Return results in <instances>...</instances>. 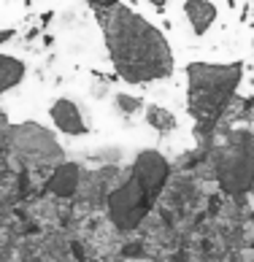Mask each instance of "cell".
I'll return each mask as SVG.
<instances>
[{
  "label": "cell",
  "mask_w": 254,
  "mask_h": 262,
  "mask_svg": "<svg viewBox=\"0 0 254 262\" xmlns=\"http://www.w3.org/2000/svg\"><path fill=\"white\" fill-rule=\"evenodd\" d=\"M184 14L195 35H206L217 22V6L211 0H184Z\"/></svg>",
  "instance_id": "cell-5"
},
{
  "label": "cell",
  "mask_w": 254,
  "mask_h": 262,
  "mask_svg": "<svg viewBox=\"0 0 254 262\" xmlns=\"http://www.w3.org/2000/svg\"><path fill=\"white\" fill-rule=\"evenodd\" d=\"M30 3H33V0H25V6H30Z\"/></svg>",
  "instance_id": "cell-18"
},
{
  "label": "cell",
  "mask_w": 254,
  "mask_h": 262,
  "mask_svg": "<svg viewBox=\"0 0 254 262\" xmlns=\"http://www.w3.org/2000/svg\"><path fill=\"white\" fill-rule=\"evenodd\" d=\"M122 254H124V257H141V254H143V246H141V244H130V246L122 249Z\"/></svg>",
  "instance_id": "cell-12"
},
{
  "label": "cell",
  "mask_w": 254,
  "mask_h": 262,
  "mask_svg": "<svg viewBox=\"0 0 254 262\" xmlns=\"http://www.w3.org/2000/svg\"><path fill=\"white\" fill-rule=\"evenodd\" d=\"M116 105H119V111L122 114H135L138 111V105H141V100L138 98H127V95H116Z\"/></svg>",
  "instance_id": "cell-10"
},
{
  "label": "cell",
  "mask_w": 254,
  "mask_h": 262,
  "mask_svg": "<svg viewBox=\"0 0 254 262\" xmlns=\"http://www.w3.org/2000/svg\"><path fill=\"white\" fill-rule=\"evenodd\" d=\"M149 3H152L154 8H160V11H162V8H165V3H168V0H149Z\"/></svg>",
  "instance_id": "cell-16"
},
{
  "label": "cell",
  "mask_w": 254,
  "mask_h": 262,
  "mask_svg": "<svg viewBox=\"0 0 254 262\" xmlns=\"http://www.w3.org/2000/svg\"><path fill=\"white\" fill-rule=\"evenodd\" d=\"M227 6H230V8H236V0H227Z\"/></svg>",
  "instance_id": "cell-17"
},
{
  "label": "cell",
  "mask_w": 254,
  "mask_h": 262,
  "mask_svg": "<svg viewBox=\"0 0 254 262\" xmlns=\"http://www.w3.org/2000/svg\"><path fill=\"white\" fill-rule=\"evenodd\" d=\"M11 38H14V30H0V46L6 41H11Z\"/></svg>",
  "instance_id": "cell-14"
},
{
  "label": "cell",
  "mask_w": 254,
  "mask_h": 262,
  "mask_svg": "<svg viewBox=\"0 0 254 262\" xmlns=\"http://www.w3.org/2000/svg\"><path fill=\"white\" fill-rule=\"evenodd\" d=\"M95 11H103V8H111V6H119V0H87Z\"/></svg>",
  "instance_id": "cell-11"
},
{
  "label": "cell",
  "mask_w": 254,
  "mask_h": 262,
  "mask_svg": "<svg viewBox=\"0 0 254 262\" xmlns=\"http://www.w3.org/2000/svg\"><path fill=\"white\" fill-rule=\"evenodd\" d=\"M168 181V162L154 151H143L133 165V176L109 198L111 219L119 230H135L149 213Z\"/></svg>",
  "instance_id": "cell-3"
},
{
  "label": "cell",
  "mask_w": 254,
  "mask_h": 262,
  "mask_svg": "<svg viewBox=\"0 0 254 262\" xmlns=\"http://www.w3.org/2000/svg\"><path fill=\"white\" fill-rule=\"evenodd\" d=\"M25 79V62L16 57L0 54V95L14 90V86Z\"/></svg>",
  "instance_id": "cell-8"
},
{
  "label": "cell",
  "mask_w": 254,
  "mask_h": 262,
  "mask_svg": "<svg viewBox=\"0 0 254 262\" xmlns=\"http://www.w3.org/2000/svg\"><path fill=\"white\" fill-rule=\"evenodd\" d=\"M105 49L127 84L162 81L173 73V52L165 35L133 8L111 6L97 11Z\"/></svg>",
  "instance_id": "cell-1"
},
{
  "label": "cell",
  "mask_w": 254,
  "mask_h": 262,
  "mask_svg": "<svg viewBox=\"0 0 254 262\" xmlns=\"http://www.w3.org/2000/svg\"><path fill=\"white\" fill-rule=\"evenodd\" d=\"M76 187H79V168L76 165H60L46 184V189L57 198H71Z\"/></svg>",
  "instance_id": "cell-7"
},
{
  "label": "cell",
  "mask_w": 254,
  "mask_h": 262,
  "mask_svg": "<svg viewBox=\"0 0 254 262\" xmlns=\"http://www.w3.org/2000/svg\"><path fill=\"white\" fill-rule=\"evenodd\" d=\"M217 179L224 192L241 195L254 184V143L249 133H236L217 160Z\"/></svg>",
  "instance_id": "cell-4"
},
{
  "label": "cell",
  "mask_w": 254,
  "mask_h": 262,
  "mask_svg": "<svg viewBox=\"0 0 254 262\" xmlns=\"http://www.w3.org/2000/svg\"><path fill=\"white\" fill-rule=\"evenodd\" d=\"M243 76V62H189L187 65V108L198 122V133L214 130L224 111L232 105L236 90Z\"/></svg>",
  "instance_id": "cell-2"
},
{
  "label": "cell",
  "mask_w": 254,
  "mask_h": 262,
  "mask_svg": "<svg viewBox=\"0 0 254 262\" xmlns=\"http://www.w3.org/2000/svg\"><path fill=\"white\" fill-rule=\"evenodd\" d=\"M52 122H54L62 133H68V135H81V133L87 130L79 105H76L73 100H68V98L54 100V105H52Z\"/></svg>",
  "instance_id": "cell-6"
},
{
  "label": "cell",
  "mask_w": 254,
  "mask_h": 262,
  "mask_svg": "<svg viewBox=\"0 0 254 262\" xmlns=\"http://www.w3.org/2000/svg\"><path fill=\"white\" fill-rule=\"evenodd\" d=\"M251 52H254V41H251Z\"/></svg>",
  "instance_id": "cell-19"
},
{
  "label": "cell",
  "mask_w": 254,
  "mask_h": 262,
  "mask_svg": "<svg viewBox=\"0 0 254 262\" xmlns=\"http://www.w3.org/2000/svg\"><path fill=\"white\" fill-rule=\"evenodd\" d=\"M73 254H76V257H79V259L84 262V251H81V246H79V244H73Z\"/></svg>",
  "instance_id": "cell-15"
},
{
  "label": "cell",
  "mask_w": 254,
  "mask_h": 262,
  "mask_svg": "<svg viewBox=\"0 0 254 262\" xmlns=\"http://www.w3.org/2000/svg\"><path fill=\"white\" fill-rule=\"evenodd\" d=\"M27 189H30V179H27V170H22L19 173V195H27Z\"/></svg>",
  "instance_id": "cell-13"
},
{
  "label": "cell",
  "mask_w": 254,
  "mask_h": 262,
  "mask_svg": "<svg viewBox=\"0 0 254 262\" xmlns=\"http://www.w3.org/2000/svg\"><path fill=\"white\" fill-rule=\"evenodd\" d=\"M146 122H149L157 133L176 130V116L168 108H162V105H149V108H146Z\"/></svg>",
  "instance_id": "cell-9"
}]
</instances>
